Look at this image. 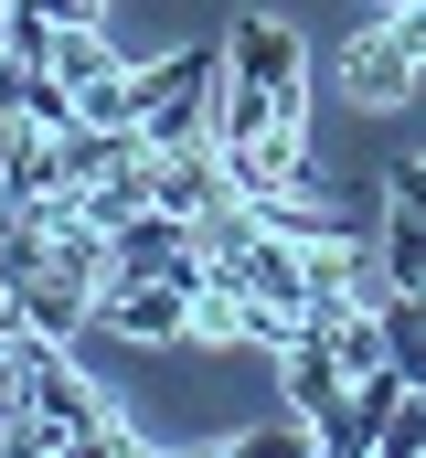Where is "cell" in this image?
Listing matches in <instances>:
<instances>
[{"instance_id":"obj_9","label":"cell","mask_w":426,"mask_h":458,"mask_svg":"<svg viewBox=\"0 0 426 458\" xmlns=\"http://www.w3.org/2000/svg\"><path fill=\"white\" fill-rule=\"evenodd\" d=\"M11 416H21V362L0 352V437H11Z\"/></svg>"},{"instance_id":"obj_6","label":"cell","mask_w":426,"mask_h":458,"mask_svg":"<svg viewBox=\"0 0 426 458\" xmlns=\"http://www.w3.org/2000/svg\"><path fill=\"white\" fill-rule=\"evenodd\" d=\"M373 256H384V288H426V214H416V203L384 192V234H373Z\"/></svg>"},{"instance_id":"obj_3","label":"cell","mask_w":426,"mask_h":458,"mask_svg":"<svg viewBox=\"0 0 426 458\" xmlns=\"http://www.w3.org/2000/svg\"><path fill=\"white\" fill-rule=\"evenodd\" d=\"M224 75H245V86L277 97V128H267V139H310V43H299V21L245 11V21L224 32Z\"/></svg>"},{"instance_id":"obj_4","label":"cell","mask_w":426,"mask_h":458,"mask_svg":"<svg viewBox=\"0 0 426 458\" xmlns=\"http://www.w3.org/2000/svg\"><path fill=\"white\" fill-rule=\"evenodd\" d=\"M203 267H213V256H203ZM203 267H171V277H106V288H97V331H117V342H192Z\"/></svg>"},{"instance_id":"obj_10","label":"cell","mask_w":426,"mask_h":458,"mask_svg":"<svg viewBox=\"0 0 426 458\" xmlns=\"http://www.w3.org/2000/svg\"><path fill=\"white\" fill-rule=\"evenodd\" d=\"M43 21H106V0H32Z\"/></svg>"},{"instance_id":"obj_7","label":"cell","mask_w":426,"mask_h":458,"mask_svg":"<svg viewBox=\"0 0 426 458\" xmlns=\"http://www.w3.org/2000/svg\"><path fill=\"white\" fill-rule=\"evenodd\" d=\"M43 64H54L75 97H86V86H106V75H128V64L106 54V32H97V21H54V54H43Z\"/></svg>"},{"instance_id":"obj_1","label":"cell","mask_w":426,"mask_h":458,"mask_svg":"<svg viewBox=\"0 0 426 458\" xmlns=\"http://www.w3.org/2000/svg\"><path fill=\"white\" fill-rule=\"evenodd\" d=\"M11 362H21V416H11V437H0V448H21V458H43V448L139 458V448H149V437L106 405L97 373H75V352L54 342V331H21V342H11Z\"/></svg>"},{"instance_id":"obj_5","label":"cell","mask_w":426,"mask_h":458,"mask_svg":"<svg viewBox=\"0 0 426 458\" xmlns=\"http://www.w3.org/2000/svg\"><path fill=\"white\" fill-rule=\"evenodd\" d=\"M277 362H288V405H299L310 448L341 458V405H352V373H341V352H330V331H320L310 310H299V331L277 342Z\"/></svg>"},{"instance_id":"obj_2","label":"cell","mask_w":426,"mask_h":458,"mask_svg":"<svg viewBox=\"0 0 426 458\" xmlns=\"http://www.w3.org/2000/svg\"><path fill=\"white\" fill-rule=\"evenodd\" d=\"M128 97H139V139L149 149H203L213 107H224V43H182L160 64H128Z\"/></svg>"},{"instance_id":"obj_8","label":"cell","mask_w":426,"mask_h":458,"mask_svg":"<svg viewBox=\"0 0 426 458\" xmlns=\"http://www.w3.org/2000/svg\"><path fill=\"white\" fill-rule=\"evenodd\" d=\"M373 458H426V384H405V394H395V416H384Z\"/></svg>"}]
</instances>
